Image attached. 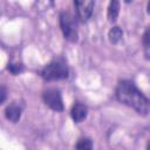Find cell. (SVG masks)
Wrapping results in <instances>:
<instances>
[{"label":"cell","mask_w":150,"mask_h":150,"mask_svg":"<svg viewBox=\"0 0 150 150\" xmlns=\"http://www.w3.org/2000/svg\"><path fill=\"white\" fill-rule=\"evenodd\" d=\"M116 98L135 109L139 115L146 116L149 112V100L148 97L136 87V84L129 80H122L117 83L116 90H115Z\"/></svg>","instance_id":"1"},{"label":"cell","mask_w":150,"mask_h":150,"mask_svg":"<svg viewBox=\"0 0 150 150\" xmlns=\"http://www.w3.org/2000/svg\"><path fill=\"white\" fill-rule=\"evenodd\" d=\"M69 75V69L64 60L57 59L48 63L42 70H41V76L46 81H59V80H64Z\"/></svg>","instance_id":"2"},{"label":"cell","mask_w":150,"mask_h":150,"mask_svg":"<svg viewBox=\"0 0 150 150\" xmlns=\"http://www.w3.org/2000/svg\"><path fill=\"white\" fill-rule=\"evenodd\" d=\"M59 22L64 39L69 42H76L79 38L77 22L74 15L67 11H62L59 15Z\"/></svg>","instance_id":"3"},{"label":"cell","mask_w":150,"mask_h":150,"mask_svg":"<svg viewBox=\"0 0 150 150\" xmlns=\"http://www.w3.org/2000/svg\"><path fill=\"white\" fill-rule=\"evenodd\" d=\"M42 100L46 105H48L50 109L55 111H62L63 110V102H62V96L59 89L50 88L43 91L42 94Z\"/></svg>","instance_id":"4"},{"label":"cell","mask_w":150,"mask_h":150,"mask_svg":"<svg viewBox=\"0 0 150 150\" xmlns=\"http://www.w3.org/2000/svg\"><path fill=\"white\" fill-rule=\"evenodd\" d=\"M74 6L77 18L82 22H87L93 15L95 0H74Z\"/></svg>","instance_id":"5"},{"label":"cell","mask_w":150,"mask_h":150,"mask_svg":"<svg viewBox=\"0 0 150 150\" xmlns=\"http://www.w3.org/2000/svg\"><path fill=\"white\" fill-rule=\"evenodd\" d=\"M21 112H22V107L20 104H18L16 102L11 103L9 105H7V108L5 109V116L8 121L16 123L20 117H21Z\"/></svg>","instance_id":"6"},{"label":"cell","mask_w":150,"mask_h":150,"mask_svg":"<svg viewBox=\"0 0 150 150\" xmlns=\"http://www.w3.org/2000/svg\"><path fill=\"white\" fill-rule=\"evenodd\" d=\"M87 114H88L87 107L80 102H76L70 110V116L75 123H81L87 117Z\"/></svg>","instance_id":"7"},{"label":"cell","mask_w":150,"mask_h":150,"mask_svg":"<svg viewBox=\"0 0 150 150\" xmlns=\"http://www.w3.org/2000/svg\"><path fill=\"white\" fill-rule=\"evenodd\" d=\"M120 14V0H110L108 6V19L109 21H116Z\"/></svg>","instance_id":"8"},{"label":"cell","mask_w":150,"mask_h":150,"mask_svg":"<svg viewBox=\"0 0 150 150\" xmlns=\"http://www.w3.org/2000/svg\"><path fill=\"white\" fill-rule=\"evenodd\" d=\"M108 38H109V41H110L111 43L116 45V43H118V42L122 40V38H123V30H122L120 27L115 26V27H112V28L109 30Z\"/></svg>","instance_id":"9"},{"label":"cell","mask_w":150,"mask_h":150,"mask_svg":"<svg viewBox=\"0 0 150 150\" xmlns=\"http://www.w3.org/2000/svg\"><path fill=\"white\" fill-rule=\"evenodd\" d=\"M76 149H80V150H90L93 148V142L90 138H87V137H82L77 141L76 145H75Z\"/></svg>","instance_id":"10"},{"label":"cell","mask_w":150,"mask_h":150,"mask_svg":"<svg viewBox=\"0 0 150 150\" xmlns=\"http://www.w3.org/2000/svg\"><path fill=\"white\" fill-rule=\"evenodd\" d=\"M149 29H145L144 35H143V48H144V55L145 59L149 60V55H150V43H149Z\"/></svg>","instance_id":"11"},{"label":"cell","mask_w":150,"mask_h":150,"mask_svg":"<svg viewBox=\"0 0 150 150\" xmlns=\"http://www.w3.org/2000/svg\"><path fill=\"white\" fill-rule=\"evenodd\" d=\"M7 69L12 73V74H14V75H16V74H19V73H21L22 71V69H23V67L21 66V64H18V63H15V64H13V63H11V64H8V67H7Z\"/></svg>","instance_id":"12"},{"label":"cell","mask_w":150,"mask_h":150,"mask_svg":"<svg viewBox=\"0 0 150 150\" xmlns=\"http://www.w3.org/2000/svg\"><path fill=\"white\" fill-rule=\"evenodd\" d=\"M7 98V89L5 86H0V105L6 101Z\"/></svg>","instance_id":"13"},{"label":"cell","mask_w":150,"mask_h":150,"mask_svg":"<svg viewBox=\"0 0 150 150\" xmlns=\"http://www.w3.org/2000/svg\"><path fill=\"white\" fill-rule=\"evenodd\" d=\"M131 1H132V0H125V2H127V4H129V2H131Z\"/></svg>","instance_id":"14"},{"label":"cell","mask_w":150,"mask_h":150,"mask_svg":"<svg viewBox=\"0 0 150 150\" xmlns=\"http://www.w3.org/2000/svg\"><path fill=\"white\" fill-rule=\"evenodd\" d=\"M50 1H53V0H50Z\"/></svg>","instance_id":"15"}]
</instances>
